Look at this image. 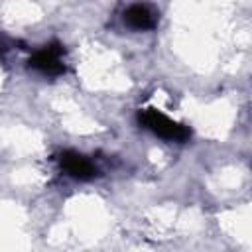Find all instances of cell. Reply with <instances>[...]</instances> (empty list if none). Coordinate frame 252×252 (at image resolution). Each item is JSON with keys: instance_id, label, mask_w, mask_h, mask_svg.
<instances>
[{"instance_id": "cell-2", "label": "cell", "mask_w": 252, "mask_h": 252, "mask_svg": "<svg viewBox=\"0 0 252 252\" xmlns=\"http://www.w3.org/2000/svg\"><path fill=\"white\" fill-rule=\"evenodd\" d=\"M61 53H63V47L59 43H49L45 45V49L37 51L30 59V67L45 75H61L65 73V65L61 63Z\"/></svg>"}, {"instance_id": "cell-3", "label": "cell", "mask_w": 252, "mask_h": 252, "mask_svg": "<svg viewBox=\"0 0 252 252\" xmlns=\"http://www.w3.org/2000/svg\"><path fill=\"white\" fill-rule=\"evenodd\" d=\"M59 163H61V167H63L71 177H75V179H79V181H89V179H93V177L98 173L96 167H94L85 156H81V154H77V152H73V150L63 152V154L59 156Z\"/></svg>"}, {"instance_id": "cell-1", "label": "cell", "mask_w": 252, "mask_h": 252, "mask_svg": "<svg viewBox=\"0 0 252 252\" xmlns=\"http://www.w3.org/2000/svg\"><path fill=\"white\" fill-rule=\"evenodd\" d=\"M138 122L154 132L156 136L169 140V142H187L191 138V130L187 126H183L181 122H175L171 118H167L165 114H161L156 108H144L138 112Z\"/></svg>"}, {"instance_id": "cell-4", "label": "cell", "mask_w": 252, "mask_h": 252, "mask_svg": "<svg viewBox=\"0 0 252 252\" xmlns=\"http://www.w3.org/2000/svg\"><path fill=\"white\" fill-rule=\"evenodd\" d=\"M124 22L134 30H148L154 28L156 16L146 4H132L124 12Z\"/></svg>"}]
</instances>
